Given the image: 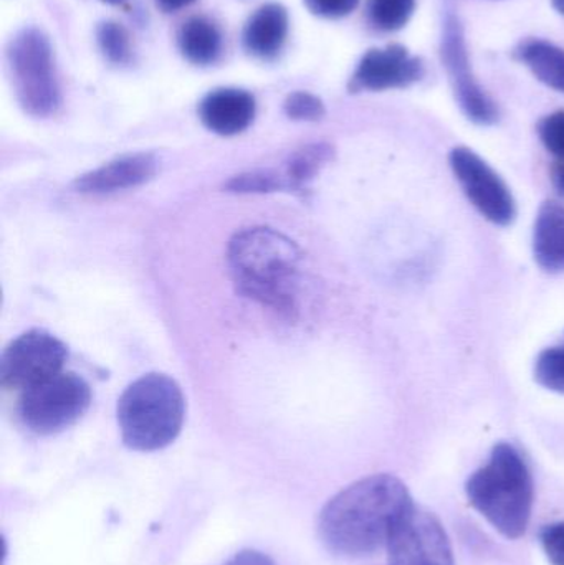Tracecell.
I'll list each match as a JSON object with an SVG mask.
<instances>
[{
	"label": "cell",
	"mask_w": 564,
	"mask_h": 565,
	"mask_svg": "<svg viewBox=\"0 0 564 565\" xmlns=\"http://www.w3.org/2000/svg\"><path fill=\"white\" fill-rule=\"evenodd\" d=\"M414 508L409 490L400 478L373 475L328 501L318 520V533L337 556H370L387 546Z\"/></svg>",
	"instance_id": "1"
},
{
	"label": "cell",
	"mask_w": 564,
	"mask_h": 565,
	"mask_svg": "<svg viewBox=\"0 0 564 565\" xmlns=\"http://www.w3.org/2000/svg\"><path fill=\"white\" fill-rule=\"evenodd\" d=\"M227 264L238 292L294 321L300 311L301 252L294 241L267 227L235 234Z\"/></svg>",
	"instance_id": "2"
},
{
	"label": "cell",
	"mask_w": 564,
	"mask_h": 565,
	"mask_svg": "<svg viewBox=\"0 0 564 565\" xmlns=\"http://www.w3.org/2000/svg\"><path fill=\"white\" fill-rule=\"evenodd\" d=\"M469 503L509 540L525 534L532 518L533 478L529 465L513 445L499 444L489 463L466 484Z\"/></svg>",
	"instance_id": "3"
},
{
	"label": "cell",
	"mask_w": 564,
	"mask_h": 565,
	"mask_svg": "<svg viewBox=\"0 0 564 565\" xmlns=\"http://www.w3.org/2000/svg\"><path fill=\"white\" fill-rule=\"evenodd\" d=\"M184 417L181 387L174 379L158 372L132 382L118 402L123 441L136 451H156L171 445L181 434Z\"/></svg>",
	"instance_id": "4"
},
{
	"label": "cell",
	"mask_w": 564,
	"mask_h": 565,
	"mask_svg": "<svg viewBox=\"0 0 564 565\" xmlns=\"http://www.w3.org/2000/svg\"><path fill=\"white\" fill-rule=\"evenodd\" d=\"M7 68L19 105L26 115L46 118L62 103L49 36L35 26L20 30L7 46Z\"/></svg>",
	"instance_id": "5"
},
{
	"label": "cell",
	"mask_w": 564,
	"mask_h": 565,
	"mask_svg": "<svg viewBox=\"0 0 564 565\" xmlns=\"http://www.w3.org/2000/svg\"><path fill=\"white\" fill-rule=\"evenodd\" d=\"M92 404V388L85 379L60 372L45 382L23 391L19 414L29 430L53 435L72 427Z\"/></svg>",
	"instance_id": "6"
},
{
	"label": "cell",
	"mask_w": 564,
	"mask_h": 565,
	"mask_svg": "<svg viewBox=\"0 0 564 565\" xmlns=\"http://www.w3.org/2000/svg\"><path fill=\"white\" fill-rule=\"evenodd\" d=\"M68 349L56 335L32 329L13 339L0 359V384L26 391L62 372Z\"/></svg>",
	"instance_id": "7"
},
{
	"label": "cell",
	"mask_w": 564,
	"mask_h": 565,
	"mask_svg": "<svg viewBox=\"0 0 564 565\" xmlns=\"http://www.w3.org/2000/svg\"><path fill=\"white\" fill-rule=\"evenodd\" d=\"M440 56L464 115L479 126H492L499 122V106L483 92L473 76L464 26L459 17L453 12L447 13L444 22Z\"/></svg>",
	"instance_id": "8"
},
{
	"label": "cell",
	"mask_w": 564,
	"mask_h": 565,
	"mask_svg": "<svg viewBox=\"0 0 564 565\" xmlns=\"http://www.w3.org/2000/svg\"><path fill=\"white\" fill-rule=\"evenodd\" d=\"M450 168L473 207L492 224L507 227L517 217L515 199L502 178L472 149H453Z\"/></svg>",
	"instance_id": "9"
},
{
	"label": "cell",
	"mask_w": 564,
	"mask_h": 565,
	"mask_svg": "<svg viewBox=\"0 0 564 565\" xmlns=\"http://www.w3.org/2000/svg\"><path fill=\"white\" fill-rule=\"evenodd\" d=\"M386 547L391 565H456L443 524L417 508L397 526Z\"/></svg>",
	"instance_id": "10"
},
{
	"label": "cell",
	"mask_w": 564,
	"mask_h": 565,
	"mask_svg": "<svg viewBox=\"0 0 564 565\" xmlns=\"http://www.w3.org/2000/svg\"><path fill=\"white\" fill-rule=\"evenodd\" d=\"M426 75V65L419 56L411 55L400 43L371 49L364 53L351 76V93L384 92V89L407 88L421 82Z\"/></svg>",
	"instance_id": "11"
},
{
	"label": "cell",
	"mask_w": 564,
	"mask_h": 565,
	"mask_svg": "<svg viewBox=\"0 0 564 565\" xmlns=\"http://www.w3.org/2000/svg\"><path fill=\"white\" fill-rule=\"evenodd\" d=\"M159 161L151 152L121 156L95 171L79 175L73 188L79 194L105 195L135 189L158 174Z\"/></svg>",
	"instance_id": "12"
},
{
	"label": "cell",
	"mask_w": 564,
	"mask_h": 565,
	"mask_svg": "<svg viewBox=\"0 0 564 565\" xmlns=\"http://www.w3.org/2000/svg\"><path fill=\"white\" fill-rule=\"evenodd\" d=\"M257 103L245 89L219 88L207 93L199 105V118L219 136L244 132L254 122Z\"/></svg>",
	"instance_id": "13"
},
{
	"label": "cell",
	"mask_w": 564,
	"mask_h": 565,
	"mask_svg": "<svg viewBox=\"0 0 564 565\" xmlns=\"http://www.w3.org/2000/svg\"><path fill=\"white\" fill-rule=\"evenodd\" d=\"M288 12L281 3H265L244 26V49L255 58L274 60L288 36Z\"/></svg>",
	"instance_id": "14"
},
{
	"label": "cell",
	"mask_w": 564,
	"mask_h": 565,
	"mask_svg": "<svg viewBox=\"0 0 564 565\" xmlns=\"http://www.w3.org/2000/svg\"><path fill=\"white\" fill-rule=\"evenodd\" d=\"M533 254L536 264L549 271H564V205L545 202L540 207L533 232Z\"/></svg>",
	"instance_id": "15"
},
{
	"label": "cell",
	"mask_w": 564,
	"mask_h": 565,
	"mask_svg": "<svg viewBox=\"0 0 564 565\" xmlns=\"http://www.w3.org/2000/svg\"><path fill=\"white\" fill-rule=\"evenodd\" d=\"M178 45L192 65H212L222 53V33L207 17H191L179 29Z\"/></svg>",
	"instance_id": "16"
},
{
	"label": "cell",
	"mask_w": 564,
	"mask_h": 565,
	"mask_svg": "<svg viewBox=\"0 0 564 565\" xmlns=\"http://www.w3.org/2000/svg\"><path fill=\"white\" fill-rule=\"evenodd\" d=\"M513 55L525 63L540 82L564 93V49L546 40L529 39L517 46Z\"/></svg>",
	"instance_id": "17"
},
{
	"label": "cell",
	"mask_w": 564,
	"mask_h": 565,
	"mask_svg": "<svg viewBox=\"0 0 564 565\" xmlns=\"http://www.w3.org/2000/svg\"><path fill=\"white\" fill-rule=\"evenodd\" d=\"M334 149L328 142H315L298 149L288 159L284 179L288 191L305 192L321 169L333 159Z\"/></svg>",
	"instance_id": "18"
},
{
	"label": "cell",
	"mask_w": 564,
	"mask_h": 565,
	"mask_svg": "<svg viewBox=\"0 0 564 565\" xmlns=\"http://www.w3.org/2000/svg\"><path fill=\"white\" fill-rule=\"evenodd\" d=\"M417 0H368V20L381 32L404 29L416 10Z\"/></svg>",
	"instance_id": "19"
},
{
	"label": "cell",
	"mask_w": 564,
	"mask_h": 565,
	"mask_svg": "<svg viewBox=\"0 0 564 565\" xmlns=\"http://www.w3.org/2000/svg\"><path fill=\"white\" fill-rule=\"evenodd\" d=\"M96 40L108 62L115 65H129L132 62L135 52H132L131 35L121 23L113 20L99 23L96 29Z\"/></svg>",
	"instance_id": "20"
},
{
	"label": "cell",
	"mask_w": 564,
	"mask_h": 565,
	"mask_svg": "<svg viewBox=\"0 0 564 565\" xmlns=\"http://www.w3.org/2000/svg\"><path fill=\"white\" fill-rule=\"evenodd\" d=\"M235 194H265V192L288 191L284 175L274 171H252L235 175L225 184Z\"/></svg>",
	"instance_id": "21"
},
{
	"label": "cell",
	"mask_w": 564,
	"mask_h": 565,
	"mask_svg": "<svg viewBox=\"0 0 564 565\" xmlns=\"http://www.w3.org/2000/svg\"><path fill=\"white\" fill-rule=\"evenodd\" d=\"M535 379L549 391L564 394V344L545 349L536 359Z\"/></svg>",
	"instance_id": "22"
},
{
	"label": "cell",
	"mask_w": 564,
	"mask_h": 565,
	"mask_svg": "<svg viewBox=\"0 0 564 565\" xmlns=\"http://www.w3.org/2000/svg\"><path fill=\"white\" fill-rule=\"evenodd\" d=\"M285 115L294 121H320L323 118V102L308 92H295L284 103Z\"/></svg>",
	"instance_id": "23"
},
{
	"label": "cell",
	"mask_w": 564,
	"mask_h": 565,
	"mask_svg": "<svg viewBox=\"0 0 564 565\" xmlns=\"http://www.w3.org/2000/svg\"><path fill=\"white\" fill-rule=\"evenodd\" d=\"M539 136L543 146L553 156L564 159V109L546 116L539 122Z\"/></svg>",
	"instance_id": "24"
},
{
	"label": "cell",
	"mask_w": 564,
	"mask_h": 565,
	"mask_svg": "<svg viewBox=\"0 0 564 565\" xmlns=\"http://www.w3.org/2000/svg\"><path fill=\"white\" fill-rule=\"evenodd\" d=\"M540 541L553 565H564V521L546 524L540 531Z\"/></svg>",
	"instance_id": "25"
},
{
	"label": "cell",
	"mask_w": 564,
	"mask_h": 565,
	"mask_svg": "<svg viewBox=\"0 0 564 565\" xmlns=\"http://www.w3.org/2000/svg\"><path fill=\"white\" fill-rule=\"evenodd\" d=\"M304 2L313 15L323 17V19H343L360 6V0H304Z\"/></svg>",
	"instance_id": "26"
},
{
	"label": "cell",
	"mask_w": 564,
	"mask_h": 565,
	"mask_svg": "<svg viewBox=\"0 0 564 565\" xmlns=\"http://www.w3.org/2000/svg\"><path fill=\"white\" fill-rule=\"evenodd\" d=\"M225 565H277L270 557L265 554L258 553V551H242V553L235 554L231 561Z\"/></svg>",
	"instance_id": "27"
},
{
	"label": "cell",
	"mask_w": 564,
	"mask_h": 565,
	"mask_svg": "<svg viewBox=\"0 0 564 565\" xmlns=\"http://www.w3.org/2000/svg\"><path fill=\"white\" fill-rule=\"evenodd\" d=\"M552 181L556 191L564 195V159H558L552 171Z\"/></svg>",
	"instance_id": "28"
},
{
	"label": "cell",
	"mask_w": 564,
	"mask_h": 565,
	"mask_svg": "<svg viewBox=\"0 0 564 565\" xmlns=\"http://www.w3.org/2000/svg\"><path fill=\"white\" fill-rule=\"evenodd\" d=\"M156 2H158V6L161 7L164 12H175V10L191 6L195 0H156Z\"/></svg>",
	"instance_id": "29"
},
{
	"label": "cell",
	"mask_w": 564,
	"mask_h": 565,
	"mask_svg": "<svg viewBox=\"0 0 564 565\" xmlns=\"http://www.w3.org/2000/svg\"><path fill=\"white\" fill-rule=\"evenodd\" d=\"M552 2L553 7H555V9L564 15V0H552Z\"/></svg>",
	"instance_id": "30"
},
{
	"label": "cell",
	"mask_w": 564,
	"mask_h": 565,
	"mask_svg": "<svg viewBox=\"0 0 564 565\" xmlns=\"http://www.w3.org/2000/svg\"><path fill=\"white\" fill-rule=\"evenodd\" d=\"M102 2L109 3V6H121L126 0H102Z\"/></svg>",
	"instance_id": "31"
}]
</instances>
